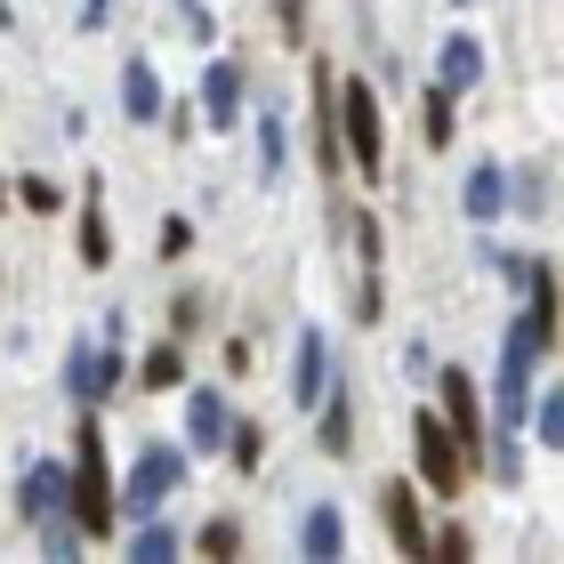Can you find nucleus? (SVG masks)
Returning a JSON list of instances; mask_svg holds the SVG:
<instances>
[{
    "mask_svg": "<svg viewBox=\"0 0 564 564\" xmlns=\"http://www.w3.org/2000/svg\"><path fill=\"white\" fill-rule=\"evenodd\" d=\"M73 508H82V524H89V532H106V524H113L106 435H97V427H82V435H73Z\"/></svg>",
    "mask_w": 564,
    "mask_h": 564,
    "instance_id": "1",
    "label": "nucleus"
},
{
    "mask_svg": "<svg viewBox=\"0 0 564 564\" xmlns=\"http://www.w3.org/2000/svg\"><path fill=\"white\" fill-rule=\"evenodd\" d=\"M412 444H420V476H427L444 500H459V476H468V444L452 435V420L420 412V420H412Z\"/></svg>",
    "mask_w": 564,
    "mask_h": 564,
    "instance_id": "2",
    "label": "nucleus"
},
{
    "mask_svg": "<svg viewBox=\"0 0 564 564\" xmlns=\"http://www.w3.org/2000/svg\"><path fill=\"white\" fill-rule=\"evenodd\" d=\"M177 484H186V459H177L170 444H145L138 452V468H130V484H121V508H138V517H153Z\"/></svg>",
    "mask_w": 564,
    "mask_h": 564,
    "instance_id": "3",
    "label": "nucleus"
},
{
    "mask_svg": "<svg viewBox=\"0 0 564 564\" xmlns=\"http://www.w3.org/2000/svg\"><path fill=\"white\" fill-rule=\"evenodd\" d=\"M339 130H347V162L355 170H379V145H388V130H379V97L364 89V82H347L339 89Z\"/></svg>",
    "mask_w": 564,
    "mask_h": 564,
    "instance_id": "4",
    "label": "nucleus"
},
{
    "mask_svg": "<svg viewBox=\"0 0 564 564\" xmlns=\"http://www.w3.org/2000/svg\"><path fill=\"white\" fill-rule=\"evenodd\" d=\"M65 508H73V476L65 468H48V459H41V468H24V484H17V517L24 524H57Z\"/></svg>",
    "mask_w": 564,
    "mask_h": 564,
    "instance_id": "5",
    "label": "nucleus"
},
{
    "mask_svg": "<svg viewBox=\"0 0 564 564\" xmlns=\"http://www.w3.org/2000/svg\"><path fill=\"white\" fill-rule=\"evenodd\" d=\"M65 388L82 395V403H106V395L121 388V355H113V347H73V355H65Z\"/></svg>",
    "mask_w": 564,
    "mask_h": 564,
    "instance_id": "6",
    "label": "nucleus"
},
{
    "mask_svg": "<svg viewBox=\"0 0 564 564\" xmlns=\"http://www.w3.org/2000/svg\"><path fill=\"white\" fill-rule=\"evenodd\" d=\"M202 113H210V130H235V121H242V65H210V73H202Z\"/></svg>",
    "mask_w": 564,
    "mask_h": 564,
    "instance_id": "7",
    "label": "nucleus"
},
{
    "mask_svg": "<svg viewBox=\"0 0 564 564\" xmlns=\"http://www.w3.org/2000/svg\"><path fill=\"white\" fill-rule=\"evenodd\" d=\"M379 517H388L395 549H412V556H435V541L420 532V500H412V484H388V500H379Z\"/></svg>",
    "mask_w": 564,
    "mask_h": 564,
    "instance_id": "8",
    "label": "nucleus"
},
{
    "mask_svg": "<svg viewBox=\"0 0 564 564\" xmlns=\"http://www.w3.org/2000/svg\"><path fill=\"white\" fill-rule=\"evenodd\" d=\"M315 153H323V170L339 177V162H347V130H339V97H330V73H315Z\"/></svg>",
    "mask_w": 564,
    "mask_h": 564,
    "instance_id": "9",
    "label": "nucleus"
},
{
    "mask_svg": "<svg viewBox=\"0 0 564 564\" xmlns=\"http://www.w3.org/2000/svg\"><path fill=\"white\" fill-rule=\"evenodd\" d=\"M121 113H130V121H153V113H162V82H153L145 57L121 65Z\"/></svg>",
    "mask_w": 564,
    "mask_h": 564,
    "instance_id": "10",
    "label": "nucleus"
},
{
    "mask_svg": "<svg viewBox=\"0 0 564 564\" xmlns=\"http://www.w3.org/2000/svg\"><path fill=\"white\" fill-rule=\"evenodd\" d=\"M435 57H444L435 73H444V89H452V97H459V89H476V73H484V48H476V41H459V33H452L444 48H435Z\"/></svg>",
    "mask_w": 564,
    "mask_h": 564,
    "instance_id": "11",
    "label": "nucleus"
},
{
    "mask_svg": "<svg viewBox=\"0 0 564 564\" xmlns=\"http://www.w3.org/2000/svg\"><path fill=\"white\" fill-rule=\"evenodd\" d=\"M323 371H330L323 330H306V339H299V379H291V395H299V403H323Z\"/></svg>",
    "mask_w": 564,
    "mask_h": 564,
    "instance_id": "12",
    "label": "nucleus"
},
{
    "mask_svg": "<svg viewBox=\"0 0 564 564\" xmlns=\"http://www.w3.org/2000/svg\"><path fill=\"white\" fill-rule=\"evenodd\" d=\"M186 435H194L202 452H210V444H226V395H210V388H202V395L186 403Z\"/></svg>",
    "mask_w": 564,
    "mask_h": 564,
    "instance_id": "13",
    "label": "nucleus"
},
{
    "mask_svg": "<svg viewBox=\"0 0 564 564\" xmlns=\"http://www.w3.org/2000/svg\"><path fill=\"white\" fill-rule=\"evenodd\" d=\"M299 549L315 556V564H323V556H339V549H347V524H339V508H315V517H306V532H299Z\"/></svg>",
    "mask_w": 564,
    "mask_h": 564,
    "instance_id": "14",
    "label": "nucleus"
},
{
    "mask_svg": "<svg viewBox=\"0 0 564 564\" xmlns=\"http://www.w3.org/2000/svg\"><path fill=\"white\" fill-rule=\"evenodd\" d=\"M444 420L459 444H476V395H468V371H444Z\"/></svg>",
    "mask_w": 564,
    "mask_h": 564,
    "instance_id": "15",
    "label": "nucleus"
},
{
    "mask_svg": "<svg viewBox=\"0 0 564 564\" xmlns=\"http://www.w3.org/2000/svg\"><path fill=\"white\" fill-rule=\"evenodd\" d=\"M459 202H468V218H500V202H508V177H500L492 162H484V170H468V194H459Z\"/></svg>",
    "mask_w": 564,
    "mask_h": 564,
    "instance_id": "16",
    "label": "nucleus"
},
{
    "mask_svg": "<svg viewBox=\"0 0 564 564\" xmlns=\"http://www.w3.org/2000/svg\"><path fill=\"white\" fill-rule=\"evenodd\" d=\"M177 379H186V355H177V339H170V347H145L138 388H177Z\"/></svg>",
    "mask_w": 564,
    "mask_h": 564,
    "instance_id": "17",
    "label": "nucleus"
},
{
    "mask_svg": "<svg viewBox=\"0 0 564 564\" xmlns=\"http://www.w3.org/2000/svg\"><path fill=\"white\" fill-rule=\"evenodd\" d=\"M113 259V235H106V210H97V194H89V210H82V267H106Z\"/></svg>",
    "mask_w": 564,
    "mask_h": 564,
    "instance_id": "18",
    "label": "nucleus"
},
{
    "mask_svg": "<svg viewBox=\"0 0 564 564\" xmlns=\"http://www.w3.org/2000/svg\"><path fill=\"white\" fill-rule=\"evenodd\" d=\"M259 177H267V186L282 177V121H274V113L259 121Z\"/></svg>",
    "mask_w": 564,
    "mask_h": 564,
    "instance_id": "19",
    "label": "nucleus"
},
{
    "mask_svg": "<svg viewBox=\"0 0 564 564\" xmlns=\"http://www.w3.org/2000/svg\"><path fill=\"white\" fill-rule=\"evenodd\" d=\"M138 556H145V564H170V556H177V532H170V524H145V532H138Z\"/></svg>",
    "mask_w": 564,
    "mask_h": 564,
    "instance_id": "20",
    "label": "nucleus"
},
{
    "mask_svg": "<svg viewBox=\"0 0 564 564\" xmlns=\"http://www.w3.org/2000/svg\"><path fill=\"white\" fill-rule=\"evenodd\" d=\"M427 145H452V89L427 97Z\"/></svg>",
    "mask_w": 564,
    "mask_h": 564,
    "instance_id": "21",
    "label": "nucleus"
},
{
    "mask_svg": "<svg viewBox=\"0 0 564 564\" xmlns=\"http://www.w3.org/2000/svg\"><path fill=\"white\" fill-rule=\"evenodd\" d=\"M541 444H564V388L541 403Z\"/></svg>",
    "mask_w": 564,
    "mask_h": 564,
    "instance_id": "22",
    "label": "nucleus"
},
{
    "mask_svg": "<svg viewBox=\"0 0 564 564\" xmlns=\"http://www.w3.org/2000/svg\"><path fill=\"white\" fill-rule=\"evenodd\" d=\"M186 250H194V226L170 218V226H162V259H186Z\"/></svg>",
    "mask_w": 564,
    "mask_h": 564,
    "instance_id": "23",
    "label": "nucleus"
},
{
    "mask_svg": "<svg viewBox=\"0 0 564 564\" xmlns=\"http://www.w3.org/2000/svg\"><path fill=\"white\" fill-rule=\"evenodd\" d=\"M323 444L347 452V403H339V395H330V412H323Z\"/></svg>",
    "mask_w": 564,
    "mask_h": 564,
    "instance_id": "24",
    "label": "nucleus"
},
{
    "mask_svg": "<svg viewBox=\"0 0 564 564\" xmlns=\"http://www.w3.org/2000/svg\"><path fill=\"white\" fill-rule=\"evenodd\" d=\"M235 459H242V468H259V459H267V435H259V427H235Z\"/></svg>",
    "mask_w": 564,
    "mask_h": 564,
    "instance_id": "25",
    "label": "nucleus"
},
{
    "mask_svg": "<svg viewBox=\"0 0 564 564\" xmlns=\"http://www.w3.org/2000/svg\"><path fill=\"white\" fill-rule=\"evenodd\" d=\"M202 549H210V556H235L242 532H235V524H210V532H202Z\"/></svg>",
    "mask_w": 564,
    "mask_h": 564,
    "instance_id": "26",
    "label": "nucleus"
},
{
    "mask_svg": "<svg viewBox=\"0 0 564 564\" xmlns=\"http://www.w3.org/2000/svg\"><path fill=\"white\" fill-rule=\"evenodd\" d=\"M82 24H106V0H82Z\"/></svg>",
    "mask_w": 564,
    "mask_h": 564,
    "instance_id": "27",
    "label": "nucleus"
},
{
    "mask_svg": "<svg viewBox=\"0 0 564 564\" xmlns=\"http://www.w3.org/2000/svg\"><path fill=\"white\" fill-rule=\"evenodd\" d=\"M186 9H194V0H186Z\"/></svg>",
    "mask_w": 564,
    "mask_h": 564,
    "instance_id": "28",
    "label": "nucleus"
}]
</instances>
